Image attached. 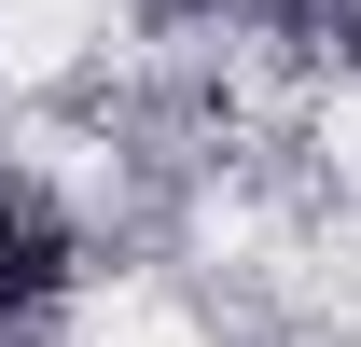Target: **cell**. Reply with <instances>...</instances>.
<instances>
[{
  "mask_svg": "<svg viewBox=\"0 0 361 347\" xmlns=\"http://www.w3.org/2000/svg\"><path fill=\"white\" fill-rule=\"evenodd\" d=\"M70 264H84L70 209H56L42 181H14V167H0V334H28V319L70 292Z\"/></svg>",
  "mask_w": 361,
  "mask_h": 347,
  "instance_id": "cell-1",
  "label": "cell"
}]
</instances>
